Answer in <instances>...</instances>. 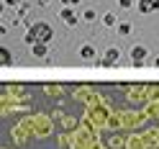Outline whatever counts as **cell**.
Masks as SVG:
<instances>
[{
    "mask_svg": "<svg viewBox=\"0 0 159 149\" xmlns=\"http://www.w3.org/2000/svg\"><path fill=\"white\" fill-rule=\"evenodd\" d=\"M152 5H154V0H141V3H139V11H141V13H149V11H152ZM157 8V5H154Z\"/></svg>",
    "mask_w": 159,
    "mask_h": 149,
    "instance_id": "9",
    "label": "cell"
},
{
    "mask_svg": "<svg viewBox=\"0 0 159 149\" xmlns=\"http://www.w3.org/2000/svg\"><path fill=\"white\" fill-rule=\"evenodd\" d=\"M80 54H82L85 59H93V57H95V49H93V46H82V49H80Z\"/></svg>",
    "mask_w": 159,
    "mask_h": 149,
    "instance_id": "10",
    "label": "cell"
},
{
    "mask_svg": "<svg viewBox=\"0 0 159 149\" xmlns=\"http://www.w3.org/2000/svg\"><path fill=\"white\" fill-rule=\"evenodd\" d=\"M52 39V26L49 23H34L31 28H28V34H26V41L28 44H36V41H49Z\"/></svg>",
    "mask_w": 159,
    "mask_h": 149,
    "instance_id": "1",
    "label": "cell"
},
{
    "mask_svg": "<svg viewBox=\"0 0 159 149\" xmlns=\"http://www.w3.org/2000/svg\"><path fill=\"white\" fill-rule=\"evenodd\" d=\"M23 126L28 128V131L41 134V136H46L49 131H52V123H49V118H44V116H36V118H31V121H26Z\"/></svg>",
    "mask_w": 159,
    "mask_h": 149,
    "instance_id": "2",
    "label": "cell"
},
{
    "mask_svg": "<svg viewBox=\"0 0 159 149\" xmlns=\"http://www.w3.org/2000/svg\"><path fill=\"white\" fill-rule=\"evenodd\" d=\"M118 123H121V118H118V116H113V118H108V126H113V128H116Z\"/></svg>",
    "mask_w": 159,
    "mask_h": 149,
    "instance_id": "12",
    "label": "cell"
},
{
    "mask_svg": "<svg viewBox=\"0 0 159 149\" xmlns=\"http://www.w3.org/2000/svg\"><path fill=\"white\" fill-rule=\"evenodd\" d=\"M62 18H64L69 26H75V23H77V16H75V11H69V8H67V11H62Z\"/></svg>",
    "mask_w": 159,
    "mask_h": 149,
    "instance_id": "6",
    "label": "cell"
},
{
    "mask_svg": "<svg viewBox=\"0 0 159 149\" xmlns=\"http://www.w3.org/2000/svg\"><path fill=\"white\" fill-rule=\"evenodd\" d=\"M139 121H141V118H139L136 113H128V118H126V123H128V126H134V123H139Z\"/></svg>",
    "mask_w": 159,
    "mask_h": 149,
    "instance_id": "11",
    "label": "cell"
},
{
    "mask_svg": "<svg viewBox=\"0 0 159 149\" xmlns=\"http://www.w3.org/2000/svg\"><path fill=\"white\" fill-rule=\"evenodd\" d=\"M157 64H159V59H157Z\"/></svg>",
    "mask_w": 159,
    "mask_h": 149,
    "instance_id": "14",
    "label": "cell"
},
{
    "mask_svg": "<svg viewBox=\"0 0 159 149\" xmlns=\"http://www.w3.org/2000/svg\"><path fill=\"white\" fill-rule=\"evenodd\" d=\"M128 149H144V139L131 136V139H128Z\"/></svg>",
    "mask_w": 159,
    "mask_h": 149,
    "instance_id": "7",
    "label": "cell"
},
{
    "mask_svg": "<svg viewBox=\"0 0 159 149\" xmlns=\"http://www.w3.org/2000/svg\"><path fill=\"white\" fill-rule=\"evenodd\" d=\"M118 31H121V34H128V31H131V26H128V23H121V26H118Z\"/></svg>",
    "mask_w": 159,
    "mask_h": 149,
    "instance_id": "13",
    "label": "cell"
},
{
    "mask_svg": "<svg viewBox=\"0 0 159 149\" xmlns=\"http://www.w3.org/2000/svg\"><path fill=\"white\" fill-rule=\"evenodd\" d=\"M144 57H146V49H144V46H134V49H131V59H134L136 64H141Z\"/></svg>",
    "mask_w": 159,
    "mask_h": 149,
    "instance_id": "3",
    "label": "cell"
},
{
    "mask_svg": "<svg viewBox=\"0 0 159 149\" xmlns=\"http://www.w3.org/2000/svg\"><path fill=\"white\" fill-rule=\"evenodd\" d=\"M118 54H121L118 49H108V52H105V59H103V64H116V62H118Z\"/></svg>",
    "mask_w": 159,
    "mask_h": 149,
    "instance_id": "4",
    "label": "cell"
},
{
    "mask_svg": "<svg viewBox=\"0 0 159 149\" xmlns=\"http://www.w3.org/2000/svg\"><path fill=\"white\" fill-rule=\"evenodd\" d=\"M26 131H28L26 126H16V128H13V139H16L18 144H21V142H26Z\"/></svg>",
    "mask_w": 159,
    "mask_h": 149,
    "instance_id": "5",
    "label": "cell"
},
{
    "mask_svg": "<svg viewBox=\"0 0 159 149\" xmlns=\"http://www.w3.org/2000/svg\"><path fill=\"white\" fill-rule=\"evenodd\" d=\"M34 54H36V57H44V54H46V44H44V41H36V44H34Z\"/></svg>",
    "mask_w": 159,
    "mask_h": 149,
    "instance_id": "8",
    "label": "cell"
}]
</instances>
